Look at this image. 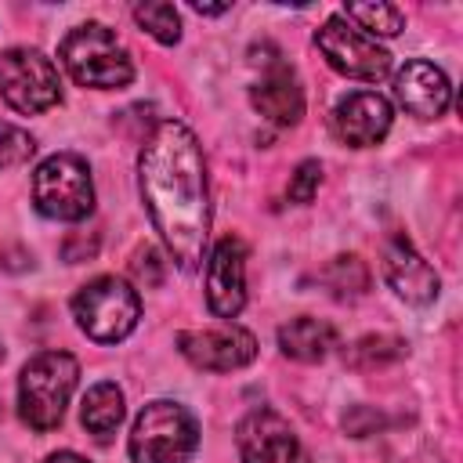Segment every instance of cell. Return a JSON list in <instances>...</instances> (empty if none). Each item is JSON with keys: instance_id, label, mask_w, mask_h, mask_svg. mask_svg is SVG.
<instances>
[{"instance_id": "obj_1", "label": "cell", "mask_w": 463, "mask_h": 463, "mask_svg": "<svg viewBox=\"0 0 463 463\" xmlns=\"http://www.w3.org/2000/svg\"><path fill=\"white\" fill-rule=\"evenodd\" d=\"M137 174L141 199L152 213L156 232L163 235L181 268H195L210 235L206 163L195 134L177 119L156 123L141 148Z\"/></svg>"}, {"instance_id": "obj_2", "label": "cell", "mask_w": 463, "mask_h": 463, "mask_svg": "<svg viewBox=\"0 0 463 463\" xmlns=\"http://www.w3.org/2000/svg\"><path fill=\"white\" fill-rule=\"evenodd\" d=\"M80 365L69 351H43L25 362L18 376V412L33 430H51L61 423L69 394L76 387Z\"/></svg>"}, {"instance_id": "obj_3", "label": "cell", "mask_w": 463, "mask_h": 463, "mask_svg": "<svg viewBox=\"0 0 463 463\" xmlns=\"http://www.w3.org/2000/svg\"><path fill=\"white\" fill-rule=\"evenodd\" d=\"M58 54H61V65L69 69V76L80 87H127L134 80L130 54L116 40V33L105 29L101 22L76 25L61 40Z\"/></svg>"}, {"instance_id": "obj_4", "label": "cell", "mask_w": 463, "mask_h": 463, "mask_svg": "<svg viewBox=\"0 0 463 463\" xmlns=\"http://www.w3.org/2000/svg\"><path fill=\"white\" fill-rule=\"evenodd\" d=\"M199 445L192 412L177 402H148L130 430L134 463H184Z\"/></svg>"}, {"instance_id": "obj_5", "label": "cell", "mask_w": 463, "mask_h": 463, "mask_svg": "<svg viewBox=\"0 0 463 463\" xmlns=\"http://www.w3.org/2000/svg\"><path fill=\"white\" fill-rule=\"evenodd\" d=\"M72 315L80 322V329L98 340V344H116L123 340L137 318H141V300L137 293L116 279V275H101L94 282H87L76 297H72Z\"/></svg>"}, {"instance_id": "obj_6", "label": "cell", "mask_w": 463, "mask_h": 463, "mask_svg": "<svg viewBox=\"0 0 463 463\" xmlns=\"http://www.w3.org/2000/svg\"><path fill=\"white\" fill-rule=\"evenodd\" d=\"M33 203L51 221H83L94 210L90 170L80 156L58 152L33 174Z\"/></svg>"}, {"instance_id": "obj_7", "label": "cell", "mask_w": 463, "mask_h": 463, "mask_svg": "<svg viewBox=\"0 0 463 463\" xmlns=\"http://www.w3.org/2000/svg\"><path fill=\"white\" fill-rule=\"evenodd\" d=\"M0 94L18 112H43L61 98L58 69L29 47H11L0 54Z\"/></svg>"}, {"instance_id": "obj_8", "label": "cell", "mask_w": 463, "mask_h": 463, "mask_svg": "<svg viewBox=\"0 0 463 463\" xmlns=\"http://www.w3.org/2000/svg\"><path fill=\"white\" fill-rule=\"evenodd\" d=\"M315 43L326 54V61L336 72L351 76V80L376 83V80H383L391 72V54L383 47H376L365 33H358L354 25H347V18L322 22V29L315 33Z\"/></svg>"}, {"instance_id": "obj_9", "label": "cell", "mask_w": 463, "mask_h": 463, "mask_svg": "<svg viewBox=\"0 0 463 463\" xmlns=\"http://www.w3.org/2000/svg\"><path fill=\"white\" fill-rule=\"evenodd\" d=\"M177 351L199 369L232 373V369H242L257 358V340H253V333H246L239 326L188 329V333L177 336Z\"/></svg>"}, {"instance_id": "obj_10", "label": "cell", "mask_w": 463, "mask_h": 463, "mask_svg": "<svg viewBox=\"0 0 463 463\" xmlns=\"http://www.w3.org/2000/svg\"><path fill=\"white\" fill-rule=\"evenodd\" d=\"M239 456L242 463H307L300 438L271 409H253L239 423Z\"/></svg>"}, {"instance_id": "obj_11", "label": "cell", "mask_w": 463, "mask_h": 463, "mask_svg": "<svg viewBox=\"0 0 463 463\" xmlns=\"http://www.w3.org/2000/svg\"><path fill=\"white\" fill-rule=\"evenodd\" d=\"M206 304L217 318H235L246 304V246L224 235L206 264Z\"/></svg>"}, {"instance_id": "obj_12", "label": "cell", "mask_w": 463, "mask_h": 463, "mask_svg": "<svg viewBox=\"0 0 463 463\" xmlns=\"http://www.w3.org/2000/svg\"><path fill=\"white\" fill-rule=\"evenodd\" d=\"M391 119L394 116H391L387 98H380L373 90H358V94H347L336 101L329 127H333L336 141L354 145V148H369V145L383 141V134L391 130Z\"/></svg>"}, {"instance_id": "obj_13", "label": "cell", "mask_w": 463, "mask_h": 463, "mask_svg": "<svg viewBox=\"0 0 463 463\" xmlns=\"http://www.w3.org/2000/svg\"><path fill=\"white\" fill-rule=\"evenodd\" d=\"M380 260H383V279L387 286L409 300V304H430L438 297V271L412 250V242L405 235H391L380 250Z\"/></svg>"}, {"instance_id": "obj_14", "label": "cell", "mask_w": 463, "mask_h": 463, "mask_svg": "<svg viewBox=\"0 0 463 463\" xmlns=\"http://www.w3.org/2000/svg\"><path fill=\"white\" fill-rule=\"evenodd\" d=\"M394 94H398V101L412 112V116H420V119H434V116H441L445 109H449V101H452V87H449V80H445V72L438 69V65H430V61H405L402 69H398V76H394Z\"/></svg>"}, {"instance_id": "obj_15", "label": "cell", "mask_w": 463, "mask_h": 463, "mask_svg": "<svg viewBox=\"0 0 463 463\" xmlns=\"http://www.w3.org/2000/svg\"><path fill=\"white\" fill-rule=\"evenodd\" d=\"M250 101L264 119H271L279 127H289L304 116V90L282 61H271L268 76H260V83L250 90Z\"/></svg>"}, {"instance_id": "obj_16", "label": "cell", "mask_w": 463, "mask_h": 463, "mask_svg": "<svg viewBox=\"0 0 463 463\" xmlns=\"http://www.w3.org/2000/svg\"><path fill=\"white\" fill-rule=\"evenodd\" d=\"M336 344V329L322 318H311V315H300V318H289L282 329H279V347L282 354L297 358V362H322L329 354V347Z\"/></svg>"}, {"instance_id": "obj_17", "label": "cell", "mask_w": 463, "mask_h": 463, "mask_svg": "<svg viewBox=\"0 0 463 463\" xmlns=\"http://www.w3.org/2000/svg\"><path fill=\"white\" fill-rule=\"evenodd\" d=\"M80 420L94 438H109L123 420V391L116 383H94L83 394Z\"/></svg>"}, {"instance_id": "obj_18", "label": "cell", "mask_w": 463, "mask_h": 463, "mask_svg": "<svg viewBox=\"0 0 463 463\" xmlns=\"http://www.w3.org/2000/svg\"><path fill=\"white\" fill-rule=\"evenodd\" d=\"M318 279L329 286L333 297H340V300H354V297H362V293L369 289V264H365L362 257H354V253H347V257H333V260L318 271Z\"/></svg>"}, {"instance_id": "obj_19", "label": "cell", "mask_w": 463, "mask_h": 463, "mask_svg": "<svg viewBox=\"0 0 463 463\" xmlns=\"http://www.w3.org/2000/svg\"><path fill=\"white\" fill-rule=\"evenodd\" d=\"M344 18H351L358 25V33H380V36H398L402 25H405V14L394 7V4H347L344 7Z\"/></svg>"}, {"instance_id": "obj_20", "label": "cell", "mask_w": 463, "mask_h": 463, "mask_svg": "<svg viewBox=\"0 0 463 463\" xmlns=\"http://www.w3.org/2000/svg\"><path fill=\"white\" fill-rule=\"evenodd\" d=\"M402 351H405V344L398 340V336H383V333H369V336H362L354 347H351V354H347V365L351 369H380V365H391V362H398L402 358Z\"/></svg>"}, {"instance_id": "obj_21", "label": "cell", "mask_w": 463, "mask_h": 463, "mask_svg": "<svg viewBox=\"0 0 463 463\" xmlns=\"http://www.w3.org/2000/svg\"><path fill=\"white\" fill-rule=\"evenodd\" d=\"M134 18L159 43H177V36H181V18H177V7L174 4H137L134 7Z\"/></svg>"}, {"instance_id": "obj_22", "label": "cell", "mask_w": 463, "mask_h": 463, "mask_svg": "<svg viewBox=\"0 0 463 463\" xmlns=\"http://www.w3.org/2000/svg\"><path fill=\"white\" fill-rule=\"evenodd\" d=\"M36 152V141L29 137V130L14 127V123H0V170L25 163Z\"/></svg>"}, {"instance_id": "obj_23", "label": "cell", "mask_w": 463, "mask_h": 463, "mask_svg": "<svg viewBox=\"0 0 463 463\" xmlns=\"http://www.w3.org/2000/svg\"><path fill=\"white\" fill-rule=\"evenodd\" d=\"M318 181H322V166L315 163V159H304L297 170H293V177H289V199L293 203H311L315 199V192H318Z\"/></svg>"}, {"instance_id": "obj_24", "label": "cell", "mask_w": 463, "mask_h": 463, "mask_svg": "<svg viewBox=\"0 0 463 463\" xmlns=\"http://www.w3.org/2000/svg\"><path fill=\"white\" fill-rule=\"evenodd\" d=\"M130 268H134V275H137L145 286H159V279H163V260H159V253H156L152 246L137 250Z\"/></svg>"}, {"instance_id": "obj_25", "label": "cell", "mask_w": 463, "mask_h": 463, "mask_svg": "<svg viewBox=\"0 0 463 463\" xmlns=\"http://www.w3.org/2000/svg\"><path fill=\"white\" fill-rule=\"evenodd\" d=\"M94 250H98V239H83V235H69L65 239V246H61V253H65V260H87V257H94Z\"/></svg>"}, {"instance_id": "obj_26", "label": "cell", "mask_w": 463, "mask_h": 463, "mask_svg": "<svg viewBox=\"0 0 463 463\" xmlns=\"http://www.w3.org/2000/svg\"><path fill=\"white\" fill-rule=\"evenodd\" d=\"M43 463H87V459L76 456V452H54V456H47Z\"/></svg>"}, {"instance_id": "obj_27", "label": "cell", "mask_w": 463, "mask_h": 463, "mask_svg": "<svg viewBox=\"0 0 463 463\" xmlns=\"http://www.w3.org/2000/svg\"><path fill=\"white\" fill-rule=\"evenodd\" d=\"M0 358H4V347H0Z\"/></svg>"}]
</instances>
